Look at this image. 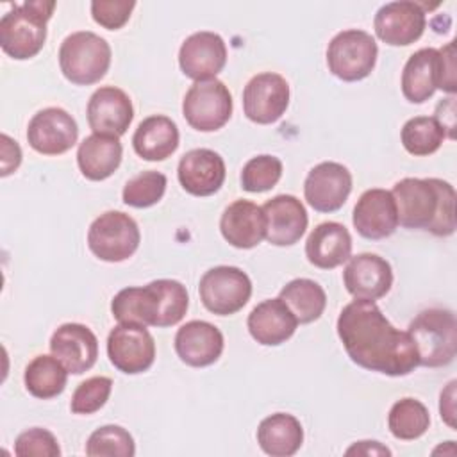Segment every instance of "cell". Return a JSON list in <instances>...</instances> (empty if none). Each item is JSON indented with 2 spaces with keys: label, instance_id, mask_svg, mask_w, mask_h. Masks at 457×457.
Listing matches in <instances>:
<instances>
[{
  "label": "cell",
  "instance_id": "obj_30",
  "mask_svg": "<svg viewBox=\"0 0 457 457\" xmlns=\"http://www.w3.org/2000/svg\"><path fill=\"white\" fill-rule=\"evenodd\" d=\"M257 443L266 455L291 457L303 443V428L293 414L275 412L259 423Z\"/></svg>",
  "mask_w": 457,
  "mask_h": 457
},
{
  "label": "cell",
  "instance_id": "obj_2",
  "mask_svg": "<svg viewBox=\"0 0 457 457\" xmlns=\"http://www.w3.org/2000/svg\"><path fill=\"white\" fill-rule=\"evenodd\" d=\"M391 195L396 204L398 225L405 228L428 230L446 237L455 232V189L443 179L398 180Z\"/></svg>",
  "mask_w": 457,
  "mask_h": 457
},
{
  "label": "cell",
  "instance_id": "obj_3",
  "mask_svg": "<svg viewBox=\"0 0 457 457\" xmlns=\"http://www.w3.org/2000/svg\"><path fill=\"white\" fill-rule=\"evenodd\" d=\"M55 2L29 0L14 4L0 18V46L16 59L25 61L41 52L46 41V23L52 18Z\"/></svg>",
  "mask_w": 457,
  "mask_h": 457
},
{
  "label": "cell",
  "instance_id": "obj_40",
  "mask_svg": "<svg viewBox=\"0 0 457 457\" xmlns=\"http://www.w3.org/2000/svg\"><path fill=\"white\" fill-rule=\"evenodd\" d=\"M14 455L18 457H59L61 448L55 436L46 428H29L14 441Z\"/></svg>",
  "mask_w": 457,
  "mask_h": 457
},
{
  "label": "cell",
  "instance_id": "obj_7",
  "mask_svg": "<svg viewBox=\"0 0 457 457\" xmlns=\"http://www.w3.org/2000/svg\"><path fill=\"white\" fill-rule=\"evenodd\" d=\"M378 48L371 34L361 29L337 32L327 46L328 71L345 82L366 79L377 64Z\"/></svg>",
  "mask_w": 457,
  "mask_h": 457
},
{
  "label": "cell",
  "instance_id": "obj_21",
  "mask_svg": "<svg viewBox=\"0 0 457 457\" xmlns=\"http://www.w3.org/2000/svg\"><path fill=\"white\" fill-rule=\"evenodd\" d=\"M225 161L211 148L186 152L177 166V177L184 191L193 196H211L225 182Z\"/></svg>",
  "mask_w": 457,
  "mask_h": 457
},
{
  "label": "cell",
  "instance_id": "obj_1",
  "mask_svg": "<svg viewBox=\"0 0 457 457\" xmlns=\"http://www.w3.org/2000/svg\"><path fill=\"white\" fill-rule=\"evenodd\" d=\"M336 328L352 362L364 370L403 377L420 366L409 332L395 328L373 300L346 303Z\"/></svg>",
  "mask_w": 457,
  "mask_h": 457
},
{
  "label": "cell",
  "instance_id": "obj_20",
  "mask_svg": "<svg viewBox=\"0 0 457 457\" xmlns=\"http://www.w3.org/2000/svg\"><path fill=\"white\" fill-rule=\"evenodd\" d=\"M50 352L68 373L82 375L91 370L98 357V339L82 323H62L50 337Z\"/></svg>",
  "mask_w": 457,
  "mask_h": 457
},
{
  "label": "cell",
  "instance_id": "obj_24",
  "mask_svg": "<svg viewBox=\"0 0 457 457\" xmlns=\"http://www.w3.org/2000/svg\"><path fill=\"white\" fill-rule=\"evenodd\" d=\"M223 239L234 248L248 250L266 237V216L262 207L250 200H236L225 207L220 218Z\"/></svg>",
  "mask_w": 457,
  "mask_h": 457
},
{
  "label": "cell",
  "instance_id": "obj_23",
  "mask_svg": "<svg viewBox=\"0 0 457 457\" xmlns=\"http://www.w3.org/2000/svg\"><path fill=\"white\" fill-rule=\"evenodd\" d=\"M223 334L218 327L204 320L184 323L175 334V352L179 359L193 368L214 364L223 352Z\"/></svg>",
  "mask_w": 457,
  "mask_h": 457
},
{
  "label": "cell",
  "instance_id": "obj_33",
  "mask_svg": "<svg viewBox=\"0 0 457 457\" xmlns=\"http://www.w3.org/2000/svg\"><path fill=\"white\" fill-rule=\"evenodd\" d=\"M430 425L428 409L416 398L396 400L387 414L389 432L402 441H412L421 437Z\"/></svg>",
  "mask_w": 457,
  "mask_h": 457
},
{
  "label": "cell",
  "instance_id": "obj_41",
  "mask_svg": "<svg viewBox=\"0 0 457 457\" xmlns=\"http://www.w3.org/2000/svg\"><path fill=\"white\" fill-rule=\"evenodd\" d=\"M134 7L136 2L132 0H93L91 16L100 27L107 30H118L129 21Z\"/></svg>",
  "mask_w": 457,
  "mask_h": 457
},
{
  "label": "cell",
  "instance_id": "obj_31",
  "mask_svg": "<svg viewBox=\"0 0 457 457\" xmlns=\"http://www.w3.org/2000/svg\"><path fill=\"white\" fill-rule=\"evenodd\" d=\"M25 389L39 398L50 400L59 396L68 382V370L54 355H36L23 373Z\"/></svg>",
  "mask_w": 457,
  "mask_h": 457
},
{
  "label": "cell",
  "instance_id": "obj_29",
  "mask_svg": "<svg viewBox=\"0 0 457 457\" xmlns=\"http://www.w3.org/2000/svg\"><path fill=\"white\" fill-rule=\"evenodd\" d=\"M111 312L120 323L157 327L161 316V300L154 280L143 287L130 286L118 291L111 302Z\"/></svg>",
  "mask_w": 457,
  "mask_h": 457
},
{
  "label": "cell",
  "instance_id": "obj_22",
  "mask_svg": "<svg viewBox=\"0 0 457 457\" xmlns=\"http://www.w3.org/2000/svg\"><path fill=\"white\" fill-rule=\"evenodd\" d=\"M266 241L275 246H291L303 236L309 218L303 204L293 195H277L264 202Z\"/></svg>",
  "mask_w": 457,
  "mask_h": 457
},
{
  "label": "cell",
  "instance_id": "obj_26",
  "mask_svg": "<svg viewBox=\"0 0 457 457\" xmlns=\"http://www.w3.org/2000/svg\"><path fill=\"white\" fill-rule=\"evenodd\" d=\"M307 261L321 270L341 266L352 257V236L348 228L337 221H323L316 225L305 241Z\"/></svg>",
  "mask_w": 457,
  "mask_h": 457
},
{
  "label": "cell",
  "instance_id": "obj_42",
  "mask_svg": "<svg viewBox=\"0 0 457 457\" xmlns=\"http://www.w3.org/2000/svg\"><path fill=\"white\" fill-rule=\"evenodd\" d=\"M0 139H2V171H0V175L7 177L18 170V166L21 162V150H20V145L14 139H11L7 134H2Z\"/></svg>",
  "mask_w": 457,
  "mask_h": 457
},
{
  "label": "cell",
  "instance_id": "obj_27",
  "mask_svg": "<svg viewBox=\"0 0 457 457\" xmlns=\"http://www.w3.org/2000/svg\"><path fill=\"white\" fill-rule=\"evenodd\" d=\"M123 157V146L120 137L109 134L87 136L77 150V164L80 173L87 180H105L120 166Z\"/></svg>",
  "mask_w": 457,
  "mask_h": 457
},
{
  "label": "cell",
  "instance_id": "obj_16",
  "mask_svg": "<svg viewBox=\"0 0 457 457\" xmlns=\"http://www.w3.org/2000/svg\"><path fill=\"white\" fill-rule=\"evenodd\" d=\"M227 64V46L220 34L200 30L184 39L179 50L182 73L195 82L216 79Z\"/></svg>",
  "mask_w": 457,
  "mask_h": 457
},
{
  "label": "cell",
  "instance_id": "obj_15",
  "mask_svg": "<svg viewBox=\"0 0 457 457\" xmlns=\"http://www.w3.org/2000/svg\"><path fill=\"white\" fill-rule=\"evenodd\" d=\"M352 191V173L346 166L325 161L311 168L303 182V196L318 212L341 209Z\"/></svg>",
  "mask_w": 457,
  "mask_h": 457
},
{
  "label": "cell",
  "instance_id": "obj_36",
  "mask_svg": "<svg viewBox=\"0 0 457 457\" xmlns=\"http://www.w3.org/2000/svg\"><path fill=\"white\" fill-rule=\"evenodd\" d=\"M166 175L161 171L146 170L127 180L121 191V200L125 205L145 209L155 205L166 193Z\"/></svg>",
  "mask_w": 457,
  "mask_h": 457
},
{
  "label": "cell",
  "instance_id": "obj_6",
  "mask_svg": "<svg viewBox=\"0 0 457 457\" xmlns=\"http://www.w3.org/2000/svg\"><path fill=\"white\" fill-rule=\"evenodd\" d=\"M59 66L64 79L71 84H96L109 71L111 46L104 37L91 30L73 32L61 43Z\"/></svg>",
  "mask_w": 457,
  "mask_h": 457
},
{
  "label": "cell",
  "instance_id": "obj_8",
  "mask_svg": "<svg viewBox=\"0 0 457 457\" xmlns=\"http://www.w3.org/2000/svg\"><path fill=\"white\" fill-rule=\"evenodd\" d=\"M141 234L134 218L121 211H107L93 220L87 230V246L105 262H121L132 257Z\"/></svg>",
  "mask_w": 457,
  "mask_h": 457
},
{
  "label": "cell",
  "instance_id": "obj_14",
  "mask_svg": "<svg viewBox=\"0 0 457 457\" xmlns=\"http://www.w3.org/2000/svg\"><path fill=\"white\" fill-rule=\"evenodd\" d=\"M375 34L391 46H407L423 36L427 27L425 9L418 2L396 0L384 4L373 20Z\"/></svg>",
  "mask_w": 457,
  "mask_h": 457
},
{
  "label": "cell",
  "instance_id": "obj_34",
  "mask_svg": "<svg viewBox=\"0 0 457 457\" xmlns=\"http://www.w3.org/2000/svg\"><path fill=\"white\" fill-rule=\"evenodd\" d=\"M445 137L446 132L434 116H414L403 123L400 132L403 148L416 157L437 152Z\"/></svg>",
  "mask_w": 457,
  "mask_h": 457
},
{
  "label": "cell",
  "instance_id": "obj_37",
  "mask_svg": "<svg viewBox=\"0 0 457 457\" xmlns=\"http://www.w3.org/2000/svg\"><path fill=\"white\" fill-rule=\"evenodd\" d=\"M282 177V161L262 154L252 157L241 170V187L248 193H264L277 186Z\"/></svg>",
  "mask_w": 457,
  "mask_h": 457
},
{
  "label": "cell",
  "instance_id": "obj_39",
  "mask_svg": "<svg viewBox=\"0 0 457 457\" xmlns=\"http://www.w3.org/2000/svg\"><path fill=\"white\" fill-rule=\"evenodd\" d=\"M112 380L109 377H91L77 386L71 395L70 409L73 414H93L100 411L111 396Z\"/></svg>",
  "mask_w": 457,
  "mask_h": 457
},
{
  "label": "cell",
  "instance_id": "obj_11",
  "mask_svg": "<svg viewBox=\"0 0 457 457\" xmlns=\"http://www.w3.org/2000/svg\"><path fill=\"white\" fill-rule=\"evenodd\" d=\"M107 357L121 373H143L155 361L154 337L145 325L118 323L107 336Z\"/></svg>",
  "mask_w": 457,
  "mask_h": 457
},
{
  "label": "cell",
  "instance_id": "obj_28",
  "mask_svg": "<svg viewBox=\"0 0 457 457\" xmlns=\"http://www.w3.org/2000/svg\"><path fill=\"white\" fill-rule=\"evenodd\" d=\"M179 129L175 121L164 114L145 118L134 136V152L145 161H164L179 148Z\"/></svg>",
  "mask_w": 457,
  "mask_h": 457
},
{
  "label": "cell",
  "instance_id": "obj_12",
  "mask_svg": "<svg viewBox=\"0 0 457 457\" xmlns=\"http://www.w3.org/2000/svg\"><path fill=\"white\" fill-rule=\"evenodd\" d=\"M289 105V84L273 71L253 75L243 89L245 116L259 125L275 123Z\"/></svg>",
  "mask_w": 457,
  "mask_h": 457
},
{
  "label": "cell",
  "instance_id": "obj_32",
  "mask_svg": "<svg viewBox=\"0 0 457 457\" xmlns=\"http://www.w3.org/2000/svg\"><path fill=\"white\" fill-rule=\"evenodd\" d=\"M278 298L295 314L298 323L316 321L327 307L323 287L311 278H293L280 289Z\"/></svg>",
  "mask_w": 457,
  "mask_h": 457
},
{
  "label": "cell",
  "instance_id": "obj_35",
  "mask_svg": "<svg viewBox=\"0 0 457 457\" xmlns=\"http://www.w3.org/2000/svg\"><path fill=\"white\" fill-rule=\"evenodd\" d=\"M86 453L89 457H132L136 443L123 427L104 425L87 437Z\"/></svg>",
  "mask_w": 457,
  "mask_h": 457
},
{
  "label": "cell",
  "instance_id": "obj_44",
  "mask_svg": "<svg viewBox=\"0 0 457 457\" xmlns=\"http://www.w3.org/2000/svg\"><path fill=\"white\" fill-rule=\"evenodd\" d=\"M391 455V450L378 441H359L346 450V455Z\"/></svg>",
  "mask_w": 457,
  "mask_h": 457
},
{
  "label": "cell",
  "instance_id": "obj_10",
  "mask_svg": "<svg viewBox=\"0 0 457 457\" xmlns=\"http://www.w3.org/2000/svg\"><path fill=\"white\" fill-rule=\"evenodd\" d=\"M204 307L218 316L241 311L252 296L250 277L236 266H214L207 270L198 284Z\"/></svg>",
  "mask_w": 457,
  "mask_h": 457
},
{
  "label": "cell",
  "instance_id": "obj_9",
  "mask_svg": "<svg viewBox=\"0 0 457 457\" xmlns=\"http://www.w3.org/2000/svg\"><path fill=\"white\" fill-rule=\"evenodd\" d=\"M182 114L195 130L214 132L232 116V95L218 79L198 80L184 95Z\"/></svg>",
  "mask_w": 457,
  "mask_h": 457
},
{
  "label": "cell",
  "instance_id": "obj_17",
  "mask_svg": "<svg viewBox=\"0 0 457 457\" xmlns=\"http://www.w3.org/2000/svg\"><path fill=\"white\" fill-rule=\"evenodd\" d=\"M346 291L357 300H378L393 286L391 264L377 253H357L346 261L343 271Z\"/></svg>",
  "mask_w": 457,
  "mask_h": 457
},
{
  "label": "cell",
  "instance_id": "obj_38",
  "mask_svg": "<svg viewBox=\"0 0 457 457\" xmlns=\"http://www.w3.org/2000/svg\"><path fill=\"white\" fill-rule=\"evenodd\" d=\"M159 300H161V316H159V325L161 328L164 327H173L177 325L187 312L189 307V296L187 289L184 284L173 278H157L154 280Z\"/></svg>",
  "mask_w": 457,
  "mask_h": 457
},
{
  "label": "cell",
  "instance_id": "obj_18",
  "mask_svg": "<svg viewBox=\"0 0 457 457\" xmlns=\"http://www.w3.org/2000/svg\"><path fill=\"white\" fill-rule=\"evenodd\" d=\"M86 114L93 134H109L120 137L132 123L134 107L123 89L102 86L89 96Z\"/></svg>",
  "mask_w": 457,
  "mask_h": 457
},
{
  "label": "cell",
  "instance_id": "obj_5",
  "mask_svg": "<svg viewBox=\"0 0 457 457\" xmlns=\"http://www.w3.org/2000/svg\"><path fill=\"white\" fill-rule=\"evenodd\" d=\"M418 350L420 366L439 368L453 361L457 352V321L450 309H425L407 328Z\"/></svg>",
  "mask_w": 457,
  "mask_h": 457
},
{
  "label": "cell",
  "instance_id": "obj_19",
  "mask_svg": "<svg viewBox=\"0 0 457 457\" xmlns=\"http://www.w3.org/2000/svg\"><path fill=\"white\" fill-rule=\"evenodd\" d=\"M352 223L366 239L377 241L393 236L398 228V212L391 191L380 187L364 191L353 207Z\"/></svg>",
  "mask_w": 457,
  "mask_h": 457
},
{
  "label": "cell",
  "instance_id": "obj_13",
  "mask_svg": "<svg viewBox=\"0 0 457 457\" xmlns=\"http://www.w3.org/2000/svg\"><path fill=\"white\" fill-rule=\"evenodd\" d=\"M79 137L75 118L61 107L37 111L27 127V141L32 150L43 155H61L68 152Z\"/></svg>",
  "mask_w": 457,
  "mask_h": 457
},
{
  "label": "cell",
  "instance_id": "obj_25",
  "mask_svg": "<svg viewBox=\"0 0 457 457\" xmlns=\"http://www.w3.org/2000/svg\"><path fill=\"white\" fill-rule=\"evenodd\" d=\"M246 327L250 336L264 346L286 343L296 330L298 320L280 298H270L257 303L248 314Z\"/></svg>",
  "mask_w": 457,
  "mask_h": 457
},
{
  "label": "cell",
  "instance_id": "obj_43",
  "mask_svg": "<svg viewBox=\"0 0 457 457\" xmlns=\"http://www.w3.org/2000/svg\"><path fill=\"white\" fill-rule=\"evenodd\" d=\"M455 386L457 380H452L443 391H441V398H439V412L441 418L445 420V423L450 428H455Z\"/></svg>",
  "mask_w": 457,
  "mask_h": 457
},
{
  "label": "cell",
  "instance_id": "obj_4",
  "mask_svg": "<svg viewBox=\"0 0 457 457\" xmlns=\"http://www.w3.org/2000/svg\"><path fill=\"white\" fill-rule=\"evenodd\" d=\"M436 89L455 93L453 41L443 48H420L402 71V93L411 104L427 102Z\"/></svg>",
  "mask_w": 457,
  "mask_h": 457
}]
</instances>
